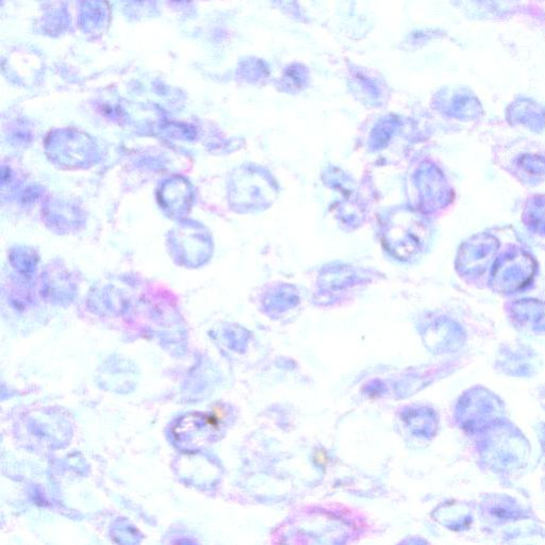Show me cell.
Returning <instances> with one entry per match:
<instances>
[{"label":"cell","instance_id":"cell-1","mask_svg":"<svg viewBox=\"0 0 545 545\" xmlns=\"http://www.w3.org/2000/svg\"><path fill=\"white\" fill-rule=\"evenodd\" d=\"M315 460L318 462L319 465L325 466L327 464V455L323 452H318L315 456Z\"/></svg>","mask_w":545,"mask_h":545}]
</instances>
